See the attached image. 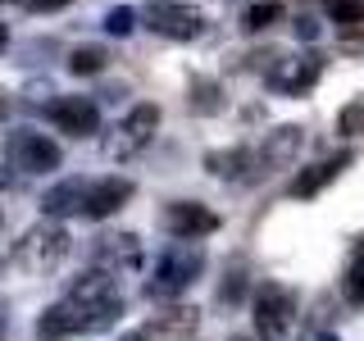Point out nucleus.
I'll use <instances>...</instances> for the list:
<instances>
[{
    "mask_svg": "<svg viewBox=\"0 0 364 341\" xmlns=\"http://www.w3.org/2000/svg\"><path fill=\"white\" fill-rule=\"evenodd\" d=\"M278 18H282V5H278V0H259V5H250L246 14H242V28H246V32H264V28H273Z\"/></svg>",
    "mask_w": 364,
    "mask_h": 341,
    "instance_id": "obj_20",
    "label": "nucleus"
},
{
    "mask_svg": "<svg viewBox=\"0 0 364 341\" xmlns=\"http://www.w3.org/2000/svg\"><path fill=\"white\" fill-rule=\"evenodd\" d=\"M155 128H159V105H151V100L132 105L119 123H114V132L105 136V155H109V159H132V155H141L146 146L155 141Z\"/></svg>",
    "mask_w": 364,
    "mask_h": 341,
    "instance_id": "obj_4",
    "label": "nucleus"
},
{
    "mask_svg": "<svg viewBox=\"0 0 364 341\" xmlns=\"http://www.w3.org/2000/svg\"><path fill=\"white\" fill-rule=\"evenodd\" d=\"M0 223H5V219H0Z\"/></svg>",
    "mask_w": 364,
    "mask_h": 341,
    "instance_id": "obj_34",
    "label": "nucleus"
},
{
    "mask_svg": "<svg viewBox=\"0 0 364 341\" xmlns=\"http://www.w3.org/2000/svg\"><path fill=\"white\" fill-rule=\"evenodd\" d=\"M232 341H250V337H232Z\"/></svg>",
    "mask_w": 364,
    "mask_h": 341,
    "instance_id": "obj_33",
    "label": "nucleus"
},
{
    "mask_svg": "<svg viewBox=\"0 0 364 341\" xmlns=\"http://www.w3.org/2000/svg\"><path fill=\"white\" fill-rule=\"evenodd\" d=\"M200 328V310H191V305H173V310L155 314L146 328H136L141 341H191Z\"/></svg>",
    "mask_w": 364,
    "mask_h": 341,
    "instance_id": "obj_14",
    "label": "nucleus"
},
{
    "mask_svg": "<svg viewBox=\"0 0 364 341\" xmlns=\"http://www.w3.org/2000/svg\"><path fill=\"white\" fill-rule=\"evenodd\" d=\"M242 287H246V282H242V273H232V278H228V282H223V291H219V301H223V305H232V301H237V296H242Z\"/></svg>",
    "mask_w": 364,
    "mask_h": 341,
    "instance_id": "obj_27",
    "label": "nucleus"
},
{
    "mask_svg": "<svg viewBox=\"0 0 364 341\" xmlns=\"http://www.w3.org/2000/svg\"><path fill=\"white\" fill-rule=\"evenodd\" d=\"M5 151H9V164L28 178H46V173L60 168V146L37 128H14L9 141H5Z\"/></svg>",
    "mask_w": 364,
    "mask_h": 341,
    "instance_id": "obj_6",
    "label": "nucleus"
},
{
    "mask_svg": "<svg viewBox=\"0 0 364 341\" xmlns=\"http://www.w3.org/2000/svg\"><path fill=\"white\" fill-rule=\"evenodd\" d=\"M87 182L91 178H64V182H55V187L41 196V214H46V219H73V214L82 219Z\"/></svg>",
    "mask_w": 364,
    "mask_h": 341,
    "instance_id": "obj_17",
    "label": "nucleus"
},
{
    "mask_svg": "<svg viewBox=\"0 0 364 341\" xmlns=\"http://www.w3.org/2000/svg\"><path fill=\"white\" fill-rule=\"evenodd\" d=\"M341 287H346V301H350V305H364V246H360V255L350 259L346 282H341Z\"/></svg>",
    "mask_w": 364,
    "mask_h": 341,
    "instance_id": "obj_24",
    "label": "nucleus"
},
{
    "mask_svg": "<svg viewBox=\"0 0 364 341\" xmlns=\"http://www.w3.org/2000/svg\"><path fill=\"white\" fill-rule=\"evenodd\" d=\"M91 264L105 269V273H123V269H136L141 264V242L132 232H109V237H96L91 246Z\"/></svg>",
    "mask_w": 364,
    "mask_h": 341,
    "instance_id": "obj_13",
    "label": "nucleus"
},
{
    "mask_svg": "<svg viewBox=\"0 0 364 341\" xmlns=\"http://www.w3.org/2000/svg\"><path fill=\"white\" fill-rule=\"evenodd\" d=\"M5 332H9V305L0 301V337H5Z\"/></svg>",
    "mask_w": 364,
    "mask_h": 341,
    "instance_id": "obj_29",
    "label": "nucleus"
},
{
    "mask_svg": "<svg viewBox=\"0 0 364 341\" xmlns=\"http://www.w3.org/2000/svg\"><path fill=\"white\" fill-rule=\"evenodd\" d=\"M46 119H50L60 132L77 136V141L100 132V109H96V100H87V96H60V100H50V105H46Z\"/></svg>",
    "mask_w": 364,
    "mask_h": 341,
    "instance_id": "obj_9",
    "label": "nucleus"
},
{
    "mask_svg": "<svg viewBox=\"0 0 364 341\" xmlns=\"http://www.w3.org/2000/svg\"><path fill=\"white\" fill-rule=\"evenodd\" d=\"M132 182L109 173V178H91L87 182V205H82V219H109V214H119L123 205L132 200Z\"/></svg>",
    "mask_w": 364,
    "mask_h": 341,
    "instance_id": "obj_12",
    "label": "nucleus"
},
{
    "mask_svg": "<svg viewBox=\"0 0 364 341\" xmlns=\"http://www.w3.org/2000/svg\"><path fill=\"white\" fill-rule=\"evenodd\" d=\"M205 168H210L219 182H250V178H259V164H255V151H250V146L210 151V155H205Z\"/></svg>",
    "mask_w": 364,
    "mask_h": 341,
    "instance_id": "obj_16",
    "label": "nucleus"
},
{
    "mask_svg": "<svg viewBox=\"0 0 364 341\" xmlns=\"http://www.w3.org/2000/svg\"><path fill=\"white\" fill-rule=\"evenodd\" d=\"M337 132H341V136H360V132H364V96H355V100H346V105H341Z\"/></svg>",
    "mask_w": 364,
    "mask_h": 341,
    "instance_id": "obj_22",
    "label": "nucleus"
},
{
    "mask_svg": "<svg viewBox=\"0 0 364 341\" xmlns=\"http://www.w3.org/2000/svg\"><path fill=\"white\" fill-rule=\"evenodd\" d=\"M123 318V296L114 273L105 269H91L68 287L60 301L50 305L37 318V332L41 341H60V337H91V332H105Z\"/></svg>",
    "mask_w": 364,
    "mask_h": 341,
    "instance_id": "obj_1",
    "label": "nucleus"
},
{
    "mask_svg": "<svg viewBox=\"0 0 364 341\" xmlns=\"http://www.w3.org/2000/svg\"><path fill=\"white\" fill-rule=\"evenodd\" d=\"M100 28L109 32V37H132V28H136V9H128V5H114L109 14H105V23Z\"/></svg>",
    "mask_w": 364,
    "mask_h": 341,
    "instance_id": "obj_23",
    "label": "nucleus"
},
{
    "mask_svg": "<svg viewBox=\"0 0 364 341\" xmlns=\"http://www.w3.org/2000/svg\"><path fill=\"white\" fill-rule=\"evenodd\" d=\"M350 168V151H341V155H328V159H318V164H310V168H301V173L291 178V196L296 200H314L318 191L328 187V182H337L341 173Z\"/></svg>",
    "mask_w": 364,
    "mask_h": 341,
    "instance_id": "obj_15",
    "label": "nucleus"
},
{
    "mask_svg": "<svg viewBox=\"0 0 364 341\" xmlns=\"http://www.w3.org/2000/svg\"><path fill=\"white\" fill-rule=\"evenodd\" d=\"M164 227L168 237H182V242H200V237L219 232V214L200 200H173L164 210Z\"/></svg>",
    "mask_w": 364,
    "mask_h": 341,
    "instance_id": "obj_10",
    "label": "nucleus"
},
{
    "mask_svg": "<svg viewBox=\"0 0 364 341\" xmlns=\"http://www.w3.org/2000/svg\"><path fill=\"white\" fill-rule=\"evenodd\" d=\"M105 64H109L105 45H73V50H68V73H73V77H91V73H100Z\"/></svg>",
    "mask_w": 364,
    "mask_h": 341,
    "instance_id": "obj_18",
    "label": "nucleus"
},
{
    "mask_svg": "<svg viewBox=\"0 0 364 341\" xmlns=\"http://www.w3.org/2000/svg\"><path fill=\"white\" fill-rule=\"evenodd\" d=\"M119 341H141V332H123V337H119Z\"/></svg>",
    "mask_w": 364,
    "mask_h": 341,
    "instance_id": "obj_31",
    "label": "nucleus"
},
{
    "mask_svg": "<svg viewBox=\"0 0 364 341\" xmlns=\"http://www.w3.org/2000/svg\"><path fill=\"white\" fill-rule=\"evenodd\" d=\"M291 28H296V37H301V41H314V37H318V23H314L310 14H296Z\"/></svg>",
    "mask_w": 364,
    "mask_h": 341,
    "instance_id": "obj_25",
    "label": "nucleus"
},
{
    "mask_svg": "<svg viewBox=\"0 0 364 341\" xmlns=\"http://www.w3.org/2000/svg\"><path fill=\"white\" fill-rule=\"evenodd\" d=\"M146 28L155 37H168V41H196L205 32V14L196 5H173V0H159V5L146 9Z\"/></svg>",
    "mask_w": 364,
    "mask_h": 341,
    "instance_id": "obj_8",
    "label": "nucleus"
},
{
    "mask_svg": "<svg viewBox=\"0 0 364 341\" xmlns=\"http://www.w3.org/2000/svg\"><path fill=\"white\" fill-rule=\"evenodd\" d=\"M14 173H18V168L9 164V151H0V191H5L9 182H14Z\"/></svg>",
    "mask_w": 364,
    "mask_h": 341,
    "instance_id": "obj_28",
    "label": "nucleus"
},
{
    "mask_svg": "<svg viewBox=\"0 0 364 341\" xmlns=\"http://www.w3.org/2000/svg\"><path fill=\"white\" fill-rule=\"evenodd\" d=\"M191 109H196V114H219V109H223V91H219V82H210V77H196V82H191Z\"/></svg>",
    "mask_w": 364,
    "mask_h": 341,
    "instance_id": "obj_19",
    "label": "nucleus"
},
{
    "mask_svg": "<svg viewBox=\"0 0 364 341\" xmlns=\"http://www.w3.org/2000/svg\"><path fill=\"white\" fill-rule=\"evenodd\" d=\"M318 5H323L328 18L341 23V28H355V23H364V0H318Z\"/></svg>",
    "mask_w": 364,
    "mask_h": 341,
    "instance_id": "obj_21",
    "label": "nucleus"
},
{
    "mask_svg": "<svg viewBox=\"0 0 364 341\" xmlns=\"http://www.w3.org/2000/svg\"><path fill=\"white\" fill-rule=\"evenodd\" d=\"M301 146H305V132L296 128V123H282V128H273L264 141L255 146L259 173H282V168H291L296 155H301Z\"/></svg>",
    "mask_w": 364,
    "mask_h": 341,
    "instance_id": "obj_11",
    "label": "nucleus"
},
{
    "mask_svg": "<svg viewBox=\"0 0 364 341\" xmlns=\"http://www.w3.org/2000/svg\"><path fill=\"white\" fill-rule=\"evenodd\" d=\"M200 273H205V246L173 237V242L159 250L151 278H146V301H178Z\"/></svg>",
    "mask_w": 364,
    "mask_h": 341,
    "instance_id": "obj_2",
    "label": "nucleus"
},
{
    "mask_svg": "<svg viewBox=\"0 0 364 341\" xmlns=\"http://www.w3.org/2000/svg\"><path fill=\"white\" fill-rule=\"evenodd\" d=\"M318 341H337V337H318Z\"/></svg>",
    "mask_w": 364,
    "mask_h": 341,
    "instance_id": "obj_32",
    "label": "nucleus"
},
{
    "mask_svg": "<svg viewBox=\"0 0 364 341\" xmlns=\"http://www.w3.org/2000/svg\"><path fill=\"white\" fill-rule=\"evenodd\" d=\"M5 45H9V28H5V23H0V50H5Z\"/></svg>",
    "mask_w": 364,
    "mask_h": 341,
    "instance_id": "obj_30",
    "label": "nucleus"
},
{
    "mask_svg": "<svg viewBox=\"0 0 364 341\" xmlns=\"http://www.w3.org/2000/svg\"><path fill=\"white\" fill-rule=\"evenodd\" d=\"M250 318L259 341H287L296 328V291L282 282H259L250 296Z\"/></svg>",
    "mask_w": 364,
    "mask_h": 341,
    "instance_id": "obj_3",
    "label": "nucleus"
},
{
    "mask_svg": "<svg viewBox=\"0 0 364 341\" xmlns=\"http://www.w3.org/2000/svg\"><path fill=\"white\" fill-rule=\"evenodd\" d=\"M64 255H68V232L60 227V219L28 227V232H23V242H18V250H14V259L28 273H50Z\"/></svg>",
    "mask_w": 364,
    "mask_h": 341,
    "instance_id": "obj_5",
    "label": "nucleus"
},
{
    "mask_svg": "<svg viewBox=\"0 0 364 341\" xmlns=\"http://www.w3.org/2000/svg\"><path fill=\"white\" fill-rule=\"evenodd\" d=\"M318 73H323V60H318L314 50H305V55H273L264 77L278 96H305V91L318 82Z\"/></svg>",
    "mask_w": 364,
    "mask_h": 341,
    "instance_id": "obj_7",
    "label": "nucleus"
},
{
    "mask_svg": "<svg viewBox=\"0 0 364 341\" xmlns=\"http://www.w3.org/2000/svg\"><path fill=\"white\" fill-rule=\"evenodd\" d=\"M23 9H32V14H55V9H64L68 0H18Z\"/></svg>",
    "mask_w": 364,
    "mask_h": 341,
    "instance_id": "obj_26",
    "label": "nucleus"
}]
</instances>
